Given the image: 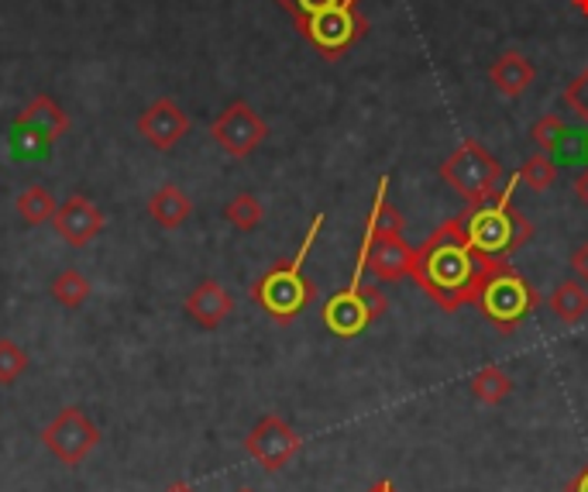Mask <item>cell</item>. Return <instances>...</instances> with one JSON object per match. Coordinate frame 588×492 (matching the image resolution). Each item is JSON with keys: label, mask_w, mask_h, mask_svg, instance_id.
Masks as SVG:
<instances>
[{"label": "cell", "mask_w": 588, "mask_h": 492, "mask_svg": "<svg viewBox=\"0 0 588 492\" xmlns=\"http://www.w3.org/2000/svg\"><path fill=\"white\" fill-rule=\"evenodd\" d=\"M506 259H489L472 249L469 234H464L461 221H448L433 231L413 259V283L441 306V311L454 314L464 303H475L482 283L492 275V269Z\"/></svg>", "instance_id": "1"}, {"label": "cell", "mask_w": 588, "mask_h": 492, "mask_svg": "<svg viewBox=\"0 0 588 492\" xmlns=\"http://www.w3.org/2000/svg\"><path fill=\"white\" fill-rule=\"evenodd\" d=\"M516 187H519V176L513 172L506 179V187L495 190V197L464 207L458 221H461L464 234H469L475 252H482L489 259H510L534 238V224L526 221L519 207L513 203Z\"/></svg>", "instance_id": "2"}, {"label": "cell", "mask_w": 588, "mask_h": 492, "mask_svg": "<svg viewBox=\"0 0 588 492\" xmlns=\"http://www.w3.org/2000/svg\"><path fill=\"white\" fill-rule=\"evenodd\" d=\"M324 221H327L324 213H317L314 224H309V231L303 234L296 255L275 262L272 269H265L259 280L252 283V290H248V293H252V300L262 306V311L272 321H279V324H293L306 311V306L317 300V286L303 275V265H306L309 249H314L321 231H324Z\"/></svg>", "instance_id": "3"}, {"label": "cell", "mask_w": 588, "mask_h": 492, "mask_svg": "<svg viewBox=\"0 0 588 492\" xmlns=\"http://www.w3.org/2000/svg\"><path fill=\"white\" fill-rule=\"evenodd\" d=\"M475 306L503 334H513L540 306V293L526 283L510 262H500L492 269L489 280L482 283V290L475 296Z\"/></svg>", "instance_id": "4"}, {"label": "cell", "mask_w": 588, "mask_h": 492, "mask_svg": "<svg viewBox=\"0 0 588 492\" xmlns=\"http://www.w3.org/2000/svg\"><path fill=\"white\" fill-rule=\"evenodd\" d=\"M441 179L464 203H482L500 190L503 166L479 138H464L441 163Z\"/></svg>", "instance_id": "5"}, {"label": "cell", "mask_w": 588, "mask_h": 492, "mask_svg": "<svg viewBox=\"0 0 588 492\" xmlns=\"http://www.w3.org/2000/svg\"><path fill=\"white\" fill-rule=\"evenodd\" d=\"M361 0H337V4L324 8L321 14L306 18L296 32L314 45L324 59H340L351 45H358L368 32V18L358 11Z\"/></svg>", "instance_id": "6"}, {"label": "cell", "mask_w": 588, "mask_h": 492, "mask_svg": "<svg viewBox=\"0 0 588 492\" xmlns=\"http://www.w3.org/2000/svg\"><path fill=\"white\" fill-rule=\"evenodd\" d=\"M386 311H389V296L379 286H365V280H361V283H348V290L327 296L321 317L334 337H358Z\"/></svg>", "instance_id": "7"}, {"label": "cell", "mask_w": 588, "mask_h": 492, "mask_svg": "<svg viewBox=\"0 0 588 492\" xmlns=\"http://www.w3.org/2000/svg\"><path fill=\"white\" fill-rule=\"evenodd\" d=\"M42 444L52 458H59L66 469H76L101 444V427L93 423L80 407H66L52 417V423L42 430Z\"/></svg>", "instance_id": "8"}, {"label": "cell", "mask_w": 588, "mask_h": 492, "mask_svg": "<svg viewBox=\"0 0 588 492\" xmlns=\"http://www.w3.org/2000/svg\"><path fill=\"white\" fill-rule=\"evenodd\" d=\"M210 138L221 145L231 159H248L269 138V125L248 101H231L210 121Z\"/></svg>", "instance_id": "9"}, {"label": "cell", "mask_w": 588, "mask_h": 492, "mask_svg": "<svg viewBox=\"0 0 588 492\" xmlns=\"http://www.w3.org/2000/svg\"><path fill=\"white\" fill-rule=\"evenodd\" d=\"M244 448H248V454H252L265 472H279V469H286L290 461L300 454L303 438L279 414H265L252 430H248Z\"/></svg>", "instance_id": "10"}, {"label": "cell", "mask_w": 588, "mask_h": 492, "mask_svg": "<svg viewBox=\"0 0 588 492\" xmlns=\"http://www.w3.org/2000/svg\"><path fill=\"white\" fill-rule=\"evenodd\" d=\"M138 135L155 151H172L186 135H190V117H186V111L172 97H159L138 117Z\"/></svg>", "instance_id": "11"}, {"label": "cell", "mask_w": 588, "mask_h": 492, "mask_svg": "<svg viewBox=\"0 0 588 492\" xmlns=\"http://www.w3.org/2000/svg\"><path fill=\"white\" fill-rule=\"evenodd\" d=\"M14 132L31 138L35 145H55L62 135L70 132V114L62 111V104L49 94H35L31 97L18 117H14Z\"/></svg>", "instance_id": "12"}, {"label": "cell", "mask_w": 588, "mask_h": 492, "mask_svg": "<svg viewBox=\"0 0 588 492\" xmlns=\"http://www.w3.org/2000/svg\"><path fill=\"white\" fill-rule=\"evenodd\" d=\"M413 259H417V249L407 238L386 234L371 241L365 269L376 275L379 283H399V280H407V275H413Z\"/></svg>", "instance_id": "13"}, {"label": "cell", "mask_w": 588, "mask_h": 492, "mask_svg": "<svg viewBox=\"0 0 588 492\" xmlns=\"http://www.w3.org/2000/svg\"><path fill=\"white\" fill-rule=\"evenodd\" d=\"M52 224H55L62 241H70L73 249H83V244H90L93 238L104 231V213L93 207V200L73 193L66 203H59Z\"/></svg>", "instance_id": "14"}, {"label": "cell", "mask_w": 588, "mask_h": 492, "mask_svg": "<svg viewBox=\"0 0 588 492\" xmlns=\"http://www.w3.org/2000/svg\"><path fill=\"white\" fill-rule=\"evenodd\" d=\"M182 311L193 324H200L203 331L221 327L231 314H234V296L217 283V280H203L197 283L182 300Z\"/></svg>", "instance_id": "15"}, {"label": "cell", "mask_w": 588, "mask_h": 492, "mask_svg": "<svg viewBox=\"0 0 588 492\" xmlns=\"http://www.w3.org/2000/svg\"><path fill=\"white\" fill-rule=\"evenodd\" d=\"M534 80H537V66L516 49L500 52L495 55V63L489 66V83L495 86V94H503L510 101L523 97L526 90L534 86Z\"/></svg>", "instance_id": "16"}, {"label": "cell", "mask_w": 588, "mask_h": 492, "mask_svg": "<svg viewBox=\"0 0 588 492\" xmlns=\"http://www.w3.org/2000/svg\"><path fill=\"white\" fill-rule=\"evenodd\" d=\"M145 210H148V218L159 224L162 231H176V228H182L186 221H190L193 200L186 197V193L176 187V182H162L159 190H151Z\"/></svg>", "instance_id": "17"}, {"label": "cell", "mask_w": 588, "mask_h": 492, "mask_svg": "<svg viewBox=\"0 0 588 492\" xmlns=\"http://www.w3.org/2000/svg\"><path fill=\"white\" fill-rule=\"evenodd\" d=\"M547 306L557 321L575 327L588 317V286L578 283V280H561L547 293Z\"/></svg>", "instance_id": "18"}, {"label": "cell", "mask_w": 588, "mask_h": 492, "mask_svg": "<svg viewBox=\"0 0 588 492\" xmlns=\"http://www.w3.org/2000/svg\"><path fill=\"white\" fill-rule=\"evenodd\" d=\"M472 396L479 399V404L485 407H500L503 399L513 396V376L506 373V368L500 365H482L479 373L472 376Z\"/></svg>", "instance_id": "19"}, {"label": "cell", "mask_w": 588, "mask_h": 492, "mask_svg": "<svg viewBox=\"0 0 588 492\" xmlns=\"http://www.w3.org/2000/svg\"><path fill=\"white\" fill-rule=\"evenodd\" d=\"M14 210H18V218H21L24 224L42 228V224H49V221L55 218L59 203H55L52 190H45L42 182H35V187H24V190L18 193Z\"/></svg>", "instance_id": "20"}, {"label": "cell", "mask_w": 588, "mask_h": 492, "mask_svg": "<svg viewBox=\"0 0 588 492\" xmlns=\"http://www.w3.org/2000/svg\"><path fill=\"white\" fill-rule=\"evenodd\" d=\"M90 293H93V286L80 269H62L52 280V300L66 306V311H80V306L90 300Z\"/></svg>", "instance_id": "21"}, {"label": "cell", "mask_w": 588, "mask_h": 492, "mask_svg": "<svg viewBox=\"0 0 588 492\" xmlns=\"http://www.w3.org/2000/svg\"><path fill=\"white\" fill-rule=\"evenodd\" d=\"M516 176H519V182L526 190L547 193L554 187V179H557V163H554V156H547V151H534V156L523 159Z\"/></svg>", "instance_id": "22"}, {"label": "cell", "mask_w": 588, "mask_h": 492, "mask_svg": "<svg viewBox=\"0 0 588 492\" xmlns=\"http://www.w3.org/2000/svg\"><path fill=\"white\" fill-rule=\"evenodd\" d=\"M224 221H228L234 231L248 234V231H255V228L265 221V207H262V200H259L255 193H238V197H231L228 207H224Z\"/></svg>", "instance_id": "23"}, {"label": "cell", "mask_w": 588, "mask_h": 492, "mask_svg": "<svg viewBox=\"0 0 588 492\" xmlns=\"http://www.w3.org/2000/svg\"><path fill=\"white\" fill-rule=\"evenodd\" d=\"M531 142L537 145V151H547V156H557L568 145V125L561 121V114H544L534 121L531 128Z\"/></svg>", "instance_id": "24"}, {"label": "cell", "mask_w": 588, "mask_h": 492, "mask_svg": "<svg viewBox=\"0 0 588 492\" xmlns=\"http://www.w3.org/2000/svg\"><path fill=\"white\" fill-rule=\"evenodd\" d=\"M28 352L14 337H0V386H14L28 373Z\"/></svg>", "instance_id": "25"}, {"label": "cell", "mask_w": 588, "mask_h": 492, "mask_svg": "<svg viewBox=\"0 0 588 492\" xmlns=\"http://www.w3.org/2000/svg\"><path fill=\"white\" fill-rule=\"evenodd\" d=\"M279 8H283L290 18H293V24L300 28L306 18H314V14H321L324 8H330V4H337V0H275Z\"/></svg>", "instance_id": "26"}, {"label": "cell", "mask_w": 588, "mask_h": 492, "mask_svg": "<svg viewBox=\"0 0 588 492\" xmlns=\"http://www.w3.org/2000/svg\"><path fill=\"white\" fill-rule=\"evenodd\" d=\"M568 104L575 107V114L578 117H585L588 121V70L575 80V86L568 90Z\"/></svg>", "instance_id": "27"}, {"label": "cell", "mask_w": 588, "mask_h": 492, "mask_svg": "<svg viewBox=\"0 0 588 492\" xmlns=\"http://www.w3.org/2000/svg\"><path fill=\"white\" fill-rule=\"evenodd\" d=\"M571 272H575V280L588 286V241H581L578 249L571 252Z\"/></svg>", "instance_id": "28"}, {"label": "cell", "mask_w": 588, "mask_h": 492, "mask_svg": "<svg viewBox=\"0 0 588 492\" xmlns=\"http://www.w3.org/2000/svg\"><path fill=\"white\" fill-rule=\"evenodd\" d=\"M565 492H588V465H585V469H581V472L568 482V489H565Z\"/></svg>", "instance_id": "29"}, {"label": "cell", "mask_w": 588, "mask_h": 492, "mask_svg": "<svg viewBox=\"0 0 588 492\" xmlns=\"http://www.w3.org/2000/svg\"><path fill=\"white\" fill-rule=\"evenodd\" d=\"M575 190H578V200H581V203H588V169H585V172L578 176V182H575Z\"/></svg>", "instance_id": "30"}, {"label": "cell", "mask_w": 588, "mask_h": 492, "mask_svg": "<svg viewBox=\"0 0 588 492\" xmlns=\"http://www.w3.org/2000/svg\"><path fill=\"white\" fill-rule=\"evenodd\" d=\"M166 492H200V489H197V485H190V482H172Z\"/></svg>", "instance_id": "31"}, {"label": "cell", "mask_w": 588, "mask_h": 492, "mask_svg": "<svg viewBox=\"0 0 588 492\" xmlns=\"http://www.w3.org/2000/svg\"><path fill=\"white\" fill-rule=\"evenodd\" d=\"M368 492H399V489H396V485H392L389 479H382V482H376V485H371Z\"/></svg>", "instance_id": "32"}, {"label": "cell", "mask_w": 588, "mask_h": 492, "mask_svg": "<svg viewBox=\"0 0 588 492\" xmlns=\"http://www.w3.org/2000/svg\"><path fill=\"white\" fill-rule=\"evenodd\" d=\"M571 8H575L581 18H588V0H571Z\"/></svg>", "instance_id": "33"}, {"label": "cell", "mask_w": 588, "mask_h": 492, "mask_svg": "<svg viewBox=\"0 0 588 492\" xmlns=\"http://www.w3.org/2000/svg\"><path fill=\"white\" fill-rule=\"evenodd\" d=\"M234 492H255V489H248V485H244V489H234Z\"/></svg>", "instance_id": "34"}]
</instances>
